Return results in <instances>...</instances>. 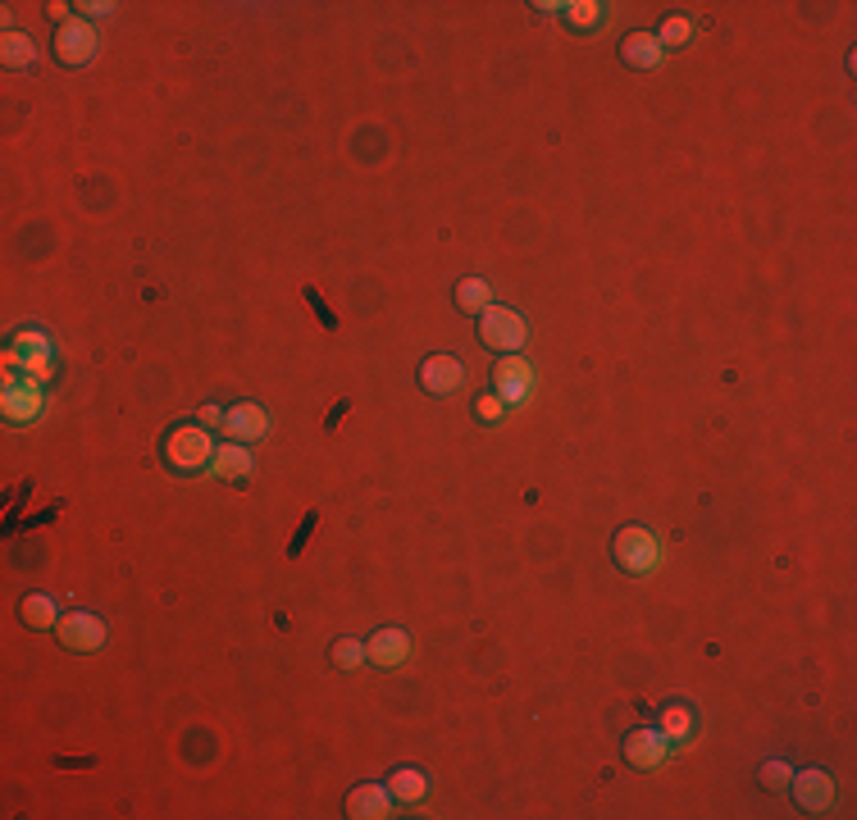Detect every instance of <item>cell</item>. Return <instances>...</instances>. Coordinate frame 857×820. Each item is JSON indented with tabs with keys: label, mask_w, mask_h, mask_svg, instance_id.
I'll return each instance as SVG.
<instances>
[{
	"label": "cell",
	"mask_w": 857,
	"mask_h": 820,
	"mask_svg": "<svg viewBox=\"0 0 857 820\" xmlns=\"http://www.w3.org/2000/svg\"><path fill=\"white\" fill-rule=\"evenodd\" d=\"M256 474V456L247 443H219L215 447V461H210V478L219 484H237V478H252Z\"/></svg>",
	"instance_id": "obj_15"
},
{
	"label": "cell",
	"mask_w": 857,
	"mask_h": 820,
	"mask_svg": "<svg viewBox=\"0 0 857 820\" xmlns=\"http://www.w3.org/2000/svg\"><path fill=\"white\" fill-rule=\"evenodd\" d=\"M657 41H661V51H684V46L693 41V23H689L684 14L661 19V28H657Z\"/></svg>",
	"instance_id": "obj_23"
},
{
	"label": "cell",
	"mask_w": 857,
	"mask_h": 820,
	"mask_svg": "<svg viewBox=\"0 0 857 820\" xmlns=\"http://www.w3.org/2000/svg\"><path fill=\"white\" fill-rule=\"evenodd\" d=\"M365 652H370V665H374V670H402V665L411 661V634L397 630V624H388V630H374L370 643H365Z\"/></svg>",
	"instance_id": "obj_13"
},
{
	"label": "cell",
	"mask_w": 857,
	"mask_h": 820,
	"mask_svg": "<svg viewBox=\"0 0 857 820\" xmlns=\"http://www.w3.org/2000/svg\"><path fill=\"white\" fill-rule=\"evenodd\" d=\"M73 10H82V19H110L115 0H101V6H97V0H87V6H73Z\"/></svg>",
	"instance_id": "obj_28"
},
{
	"label": "cell",
	"mask_w": 857,
	"mask_h": 820,
	"mask_svg": "<svg viewBox=\"0 0 857 820\" xmlns=\"http://www.w3.org/2000/svg\"><path fill=\"white\" fill-rule=\"evenodd\" d=\"M539 388V369L525 360V356H502L498 369H493V393L506 402V406H525Z\"/></svg>",
	"instance_id": "obj_7"
},
{
	"label": "cell",
	"mask_w": 857,
	"mask_h": 820,
	"mask_svg": "<svg viewBox=\"0 0 857 820\" xmlns=\"http://www.w3.org/2000/svg\"><path fill=\"white\" fill-rule=\"evenodd\" d=\"M452 297H456V310H465V315H484V310L493 306V287H489V278H461Z\"/></svg>",
	"instance_id": "obj_22"
},
{
	"label": "cell",
	"mask_w": 857,
	"mask_h": 820,
	"mask_svg": "<svg viewBox=\"0 0 857 820\" xmlns=\"http://www.w3.org/2000/svg\"><path fill=\"white\" fill-rule=\"evenodd\" d=\"M789 789H794V802H798L807 816H826V811L835 807V798H839L835 780L826 775L821 765H807V770H798Z\"/></svg>",
	"instance_id": "obj_9"
},
{
	"label": "cell",
	"mask_w": 857,
	"mask_h": 820,
	"mask_svg": "<svg viewBox=\"0 0 857 820\" xmlns=\"http://www.w3.org/2000/svg\"><path fill=\"white\" fill-rule=\"evenodd\" d=\"M388 789H393V798H397L402 807H420V802L428 798V775H424L420 765H397L393 780H388Z\"/></svg>",
	"instance_id": "obj_18"
},
{
	"label": "cell",
	"mask_w": 857,
	"mask_h": 820,
	"mask_svg": "<svg viewBox=\"0 0 857 820\" xmlns=\"http://www.w3.org/2000/svg\"><path fill=\"white\" fill-rule=\"evenodd\" d=\"M97 51H101V37H97V23H91V19L73 14V19H65L56 28V60L60 65H69V69L91 65V60H97Z\"/></svg>",
	"instance_id": "obj_6"
},
{
	"label": "cell",
	"mask_w": 857,
	"mask_h": 820,
	"mask_svg": "<svg viewBox=\"0 0 857 820\" xmlns=\"http://www.w3.org/2000/svg\"><path fill=\"white\" fill-rule=\"evenodd\" d=\"M0 60H6V69H32L37 65V41L19 28H6V37H0Z\"/></svg>",
	"instance_id": "obj_21"
},
{
	"label": "cell",
	"mask_w": 857,
	"mask_h": 820,
	"mask_svg": "<svg viewBox=\"0 0 857 820\" xmlns=\"http://www.w3.org/2000/svg\"><path fill=\"white\" fill-rule=\"evenodd\" d=\"M561 19H565L570 32H598L602 19H607V6H602V0H565Z\"/></svg>",
	"instance_id": "obj_20"
},
{
	"label": "cell",
	"mask_w": 857,
	"mask_h": 820,
	"mask_svg": "<svg viewBox=\"0 0 857 820\" xmlns=\"http://www.w3.org/2000/svg\"><path fill=\"white\" fill-rule=\"evenodd\" d=\"M420 388L428 393V397H452V393H461L465 388V365L456 360V356H424L420 360Z\"/></svg>",
	"instance_id": "obj_11"
},
{
	"label": "cell",
	"mask_w": 857,
	"mask_h": 820,
	"mask_svg": "<svg viewBox=\"0 0 857 820\" xmlns=\"http://www.w3.org/2000/svg\"><path fill=\"white\" fill-rule=\"evenodd\" d=\"M56 639H60L69 652H101V648L110 643V630H106L101 615L69 611V615H60V624H56Z\"/></svg>",
	"instance_id": "obj_8"
},
{
	"label": "cell",
	"mask_w": 857,
	"mask_h": 820,
	"mask_svg": "<svg viewBox=\"0 0 857 820\" xmlns=\"http://www.w3.org/2000/svg\"><path fill=\"white\" fill-rule=\"evenodd\" d=\"M657 730L671 739L676 748H684V743H693V734H698V711H693L689 702H666V707L657 711Z\"/></svg>",
	"instance_id": "obj_16"
},
{
	"label": "cell",
	"mask_w": 857,
	"mask_h": 820,
	"mask_svg": "<svg viewBox=\"0 0 857 820\" xmlns=\"http://www.w3.org/2000/svg\"><path fill=\"white\" fill-rule=\"evenodd\" d=\"M611 561L625 574H652L661 565V539L643 524H625L621 534L611 539Z\"/></svg>",
	"instance_id": "obj_3"
},
{
	"label": "cell",
	"mask_w": 857,
	"mask_h": 820,
	"mask_svg": "<svg viewBox=\"0 0 857 820\" xmlns=\"http://www.w3.org/2000/svg\"><path fill=\"white\" fill-rule=\"evenodd\" d=\"M19 620L28 624V630H56V624H60V602L51 593H28L19 602Z\"/></svg>",
	"instance_id": "obj_19"
},
{
	"label": "cell",
	"mask_w": 857,
	"mask_h": 820,
	"mask_svg": "<svg viewBox=\"0 0 857 820\" xmlns=\"http://www.w3.org/2000/svg\"><path fill=\"white\" fill-rule=\"evenodd\" d=\"M621 60L630 65V69H657L661 60H666V51H661V41H657V32H630L625 41H621Z\"/></svg>",
	"instance_id": "obj_17"
},
{
	"label": "cell",
	"mask_w": 857,
	"mask_h": 820,
	"mask_svg": "<svg viewBox=\"0 0 857 820\" xmlns=\"http://www.w3.org/2000/svg\"><path fill=\"white\" fill-rule=\"evenodd\" d=\"M224 433H228V443H260L265 433H269V411L260 402H237L224 411Z\"/></svg>",
	"instance_id": "obj_12"
},
{
	"label": "cell",
	"mask_w": 857,
	"mask_h": 820,
	"mask_svg": "<svg viewBox=\"0 0 857 820\" xmlns=\"http://www.w3.org/2000/svg\"><path fill=\"white\" fill-rule=\"evenodd\" d=\"M393 807H397V798H393L388 784H356L347 793V816L352 820H388Z\"/></svg>",
	"instance_id": "obj_14"
},
{
	"label": "cell",
	"mask_w": 857,
	"mask_h": 820,
	"mask_svg": "<svg viewBox=\"0 0 857 820\" xmlns=\"http://www.w3.org/2000/svg\"><path fill=\"white\" fill-rule=\"evenodd\" d=\"M525 337H530V328H525V319H520V310H511V306H502V302H493V306L480 315V343H484L489 352H498V356H520Z\"/></svg>",
	"instance_id": "obj_4"
},
{
	"label": "cell",
	"mask_w": 857,
	"mask_h": 820,
	"mask_svg": "<svg viewBox=\"0 0 857 820\" xmlns=\"http://www.w3.org/2000/svg\"><path fill=\"white\" fill-rule=\"evenodd\" d=\"M215 438H210V428L201 424H178L169 438H165V465L174 474H206L210 461H215Z\"/></svg>",
	"instance_id": "obj_2"
},
{
	"label": "cell",
	"mask_w": 857,
	"mask_h": 820,
	"mask_svg": "<svg viewBox=\"0 0 857 820\" xmlns=\"http://www.w3.org/2000/svg\"><path fill=\"white\" fill-rule=\"evenodd\" d=\"M197 424H201V428H210V433H215V428H224V406L206 402V406L197 411Z\"/></svg>",
	"instance_id": "obj_27"
},
{
	"label": "cell",
	"mask_w": 857,
	"mask_h": 820,
	"mask_svg": "<svg viewBox=\"0 0 857 820\" xmlns=\"http://www.w3.org/2000/svg\"><path fill=\"white\" fill-rule=\"evenodd\" d=\"M0 411H6L10 424H37L46 415V383L6 369V388H0Z\"/></svg>",
	"instance_id": "obj_5"
},
{
	"label": "cell",
	"mask_w": 857,
	"mask_h": 820,
	"mask_svg": "<svg viewBox=\"0 0 857 820\" xmlns=\"http://www.w3.org/2000/svg\"><path fill=\"white\" fill-rule=\"evenodd\" d=\"M6 369H19L37 383H51L56 378V343L51 333L37 328V324H23L10 333V347H6Z\"/></svg>",
	"instance_id": "obj_1"
},
{
	"label": "cell",
	"mask_w": 857,
	"mask_h": 820,
	"mask_svg": "<svg viewBox=\"0 0 857 820\" xmlns=\"http://www.w3.org/2000/svg\"><path fill=\"white\" fill-rule=\"evenodd\" d=\"M328 656H333V665H338V670H361V665H370V652H365L361 639H338Z\"/></svg>",
	"instance_id": "obj_24"
},
{
	"label": "cell",
	"mask_w": 857,
	"mask_h": 820,
	"mask_svg": "<svg viewBox=\"0 0 857 820\" xmlns=\"http://www.w3.org/2000/svg\"><path fill=\"white\" fill-rule=\"evenodd\" d=\"M671 752H676V743L666 739L657 725H639V730L625 734V761L634 770H657V765H666Z\"/></svg>",
	"instance_id": "obj_10"
},
{
	"label": "cell",
	"mask_w": 857,
	"mask_h": 820,
	"mask_svg": "<svg viewBox=\"0 0 857 820\" xmlns=\"http://www.w3.org/2000/svg\"><path fill=\"white\" fill-rule=\"evenodd\" d=\"M789 775H794V770H789L785 761H767V765H761V784H767V789H785Z\"/></svg>",
	"instance_id": "obj_26"
},
{
	"label": "cell",
	"mask_w": 857,
	"mask_h": 820,
	"mask_svg": "<svg viewBox=\"0 0 857 820\" xmlns=\"http://www.w3.org/2000/svg\"><path fill=\"white\" fill-rule=\"evenodd\" d=\"M506 411H511V406H506L498 393H484L480 402H474V415H480L484 424H502V419H506Z\"/></svg>",
	"instance_id": "obj_25"
}]
</instances>
